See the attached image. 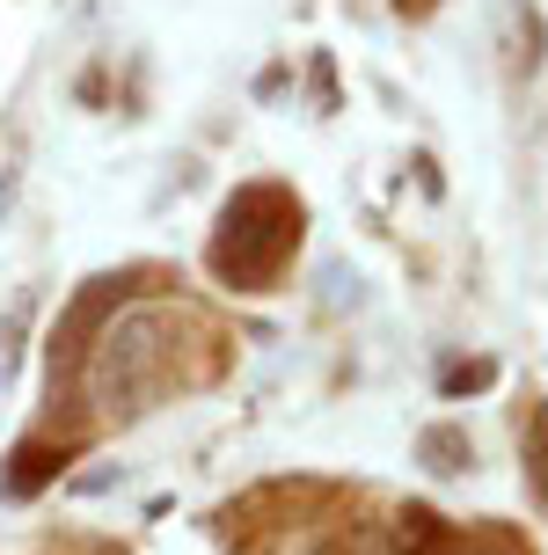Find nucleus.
<instances>
[{
  "mask_svg": "<svg viewBox=\"0 0 548 555\" xmlns=\"http://www.w3.org/2000/svg\"><path fill=\"white\" fill-rule=\"evenodd\" d=\"M285 74H293L285 59H278V66H264V74H256V95H278V88H285Z\"/></svg>",
  "mask_w": 548,
  "mask_h": 555,
  "instance_id": "nucleus-12",
  "label": "nucleus"
},
{
  "mask_svg": "<svg viewBox=\"0 0 548 555\" xmlns=\"http://www.w3.org/2000/svg\"><path fill=\"white\" fill-rule=\"evenodd\" d=\"M505 29H512V74H534V66L548 59V23L526 8V0H512V8H505Z\"/></svg>",
  "mask_w": 548,
  "mask_h": 555,
  "instance_id": "nucleus-6",
  "label": "nucleus"
},
{
  "mask_svg": "<svg viewBox=\"0 0 548 555\" xmlns=\"http://www.w3.org/2000/svg\"><path fill=\"white\" fill-rule=\"evenodd\" d=\"M15 191H23V168L8 162V168H0V212H8V205H15Z\"/></svg>",
  "mask_w": 548,
  "mask_h": 555,
  "instance_id": "nucleus-13",
  "label": "nucleus"
},
{
  "mask_svg": "<svg viewBox=\"0 0 548 555\" xmlns=\"http://www.w3.org/2000/svg\"><path fill=\"white\" fill-rule=\"evenodd\" d=\"M307 81H315V117H329L336 111V66H329V52L307 59Z\"/></svg>",
  "mask_w": 548,
  "mask_h": 555,
  "instance_id": "nucleus-10",
  "label": "nucleus"
},
{
  "mask_svg": "<svg viewBox=\"0 0 548 555\" xmlns=\"http://www.w3.org/2000/svg\"><path fill=\"white\" fill-rule=\"evenodd\" d=\"M395 8H403V15H432L438 0H395Z\"/></svg>",
  "mask_w": 548,
  "mask_h": 555,
  "instance_id": "nucleus-15",
  "label": "nucleus"
},
{
  "mask_svg": "<svg viewBox=\"0 0 548 555\" xmlns=\"http://www.w3.org/2000/svg\"><path fill=\"white\" fill-rule=\"evenodd\" d=\"M307 234V205L293 183L278 176H248L227 191L213 220V242H205V271L227 285V293H271L278 278L293 271Z\"/></svg>",
  "mask_w": 548,
  "mask_h": 555,
  "instance_id": "nucleus-2",
  "label": "nucleus"
},
{
  "mask_svg": "<svg viewBox=\"0 0 548 555\" xmlns=\"http://www.w3.org/2000/svg\"><path fill=\"white\" fill-rule=\"evenodd\" d=\"M417 468L438 475V482L475 468V439H468V424H424V431H417Z\"/></svg>",
  "mask_w": 548,
  "mask_h": 555,
  "instance_id": "nucleus-5",
  "label": "nucleus"
},
{
  "mask_svg": "<svg viewBox=\"0 0 548 555\" xmlns=\"http://www.w3.org/2000/svg\"><path fill=\"white\" fill-rule=\"evenodd\" d=\"M322 307L329 314H358L366 307V278L352 263H322Z\"/></svg>",
  "mask_w": 548,
  "mask_h": 555,
  "instance_id": "nucleus-8",
  "label": "nucleus"
},
{
  "mask_svg": "<svg viewBox=\"0 0 548 555\" xmlns=\"http://www.w3.org/2000/svg\"><path fill=\"white\" fill-rule=\"evenodd\" d=\"M95 8H103V0H74V23H88V15H95Z\"/></svg>",
  "mask_w": 548,
  "mask_h": 555,
  "instance_id": "nucleus-16",
  "label": "nucleus"
},
{
  "mask_svg": "<svg viewBox=\"0 0 548 555\" xmlns=\"http://www.w3.org/2000/svg\"><path fill=\"white\" fill-rule=\"evenodd\" d=\"M125 461H117V468H88V475H74V490H81V498H103V490H125Z\"/></svg>",
  "mask_w": 548,
  "mask_h": 555,
  "instance_id": "nucleus-11",
  "label": "nucleus"
},
{
  "mask_svg": "<svg viewBox=\"0 0 548 555\" xmlns=\"http://www.w3.org/2000/svg\"><path fill=\"white\" fill-rule=\"evenodd\" d=\"M490 380H497L490 359H468V365H446V373H438V388H446V395H483Z\"/></svg>",
  "mask_w": 548,
  "mask_h": 555,
  "instance_id": "nucleus-9",
  "label": "nucleus"
},
{
  "mask_svg": "<svg viewBox=\"0 0 548 555\" xmlns=\"http://www.w3.org/2000/svg\"><path fill=\"white\" fill-rule=\"evenodd\" d=\"M410 168H417V183H424V191H432V197H438V162H432V154H417V162H410Z\"/></svg>",
  "mask_w": 548,
  "mask_h": 555,
  "instance_id": "nucleus-14",
  "label": "nucleus"
},
{
  "mask_svg": "<svg viewBox=\"0 0 548 555\" xmlns=\"http://www.w3.org/2000/svg\"><path fill=\"white\" fill-rule=\"evenodd\" d=\"M520 453H526V482H534V498L548 504V402H534V410H526Z\"/></svg>",
  "mask_w": 548,
  "mask_h": 555,
  "instance_id": "nucleus-7",
  "label": "nucleus"
},
{
  "mask_svg": "<svg viewBox=\"0 0 548 555\" xmlns=\"http://www.w3.org/2000/svg\"><path fill=\"white\" fill-rule=\"evenodd\" d=\"M176 351H183V307L168 300H139L110 322L81 359V402L110 424H139L168 395V373H176Z\"/></svg>",
  "mask_w": 548,
  "mask_h": 555,
  "instance_id": "nucleus-1",
  "label": "nucleus"
},
{
  "mask_svg": "<svg viewBox=\"0 0 548 555\" xmlns=\"http://www.w3.org/2000/svg\"><path fill=\"white\" fill-rule=\"evenodd\" d=\"M139 278H146V271H95L81 293H74V300L59 307L52 344H44V359H52V380H59V373H81L88 344H95V336H103L110 322L132 307V285H139Z\"/></svg>",
  "mask_w": 548,
  "mask_h": 555,
  "instance_id": "nucleus-3",
  "label": "nucleus"
},
{
  "mask_svg": "<svg viewBox=\"0 0 548 555\" xmlns=\"http://www.w3.org/2000/svg\"><path fill=\"white\" fill-rule=\"evenodd\" d=\"M66 446H52V439H23L15 453H8V468H0V498H37L44 482H59L66 475Z\"/></svg>",
  "mask_w": 548,
  "mask_h": 555,
  "instance_id": "nucleus-4",
  "label": "nucleus"
}]
</instances>
